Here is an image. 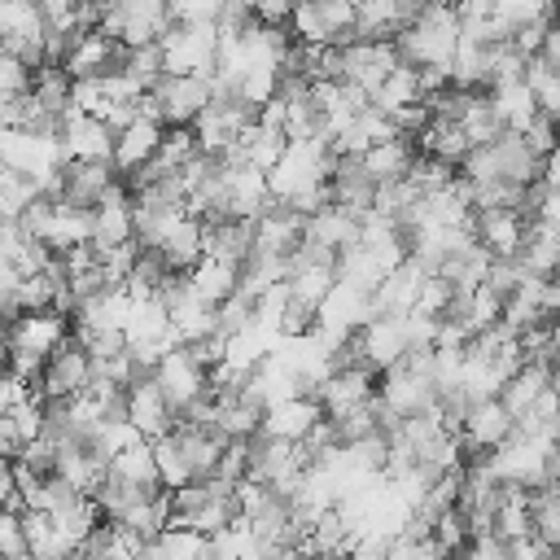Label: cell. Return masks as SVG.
<instances>
[{"label":"cell","instance_id":"cell-1","mask_svg":"<svg viewBox=\"0 0 560 560\" xmlns=\"http://www.w3.org/2000/svg\"><path fill=\"white\" fill-rule=\"evenodd\" d=\"M394 52H398V61H407V66H442V70H451V61H455V48H459V13L451 9V4H424L394 39Z\"/></svg>","mask_w":560,"mask_h":560},{"label":"cell","instance_id":"cell-2","mask_svg":"<svg viewBox=\"0 0 560 560\" xmlns=\"http://www.w3.org/2000/svg\"><path fill=\"white\" fill-rule=\"evenodd\" d=\"M9 372L22 376V381H39L44 372V359L70 337V324H66V311H22L9 328Z\"/></svg>","mask_w":560,"mask_h":560},{"label":"cell","instance_id":"cell-3","mask_svg":"<svg viewBox=\"0 0 560 560\" xmlns=\"http://www.w3.org/2000/svg\"><path fill=\"white\" fill-rule=\"evenodd\" d=\"M332 162H337V153H332V144L324 136H315V140H289L284 153H280V162L267 171V188H271L276 201H293V197L328 184Z\"/></svg>","mask_w":560,"mask_h":560},{"label":"cell","instance_id":"cell-4","mask_svg":"<svg viewBox=\"0 0 560 560\" xmlns=\"http://www.w3.org/2000/svg\"><path fill=\"white\" fill-rule=\"evenodd\" d=\"M166 74H201L214 79V48H219V26L214 22H171L158 39Z\"/></svg>","mask_w":560,"mask_h":560},{"label":"cell","instance_id":"cell-5","mask_svg":"<svg viewBox=\"0 0 560 560\" xmlns=\"http://www.w3.org/2000/svg\"><path fill=\"white\" fill-rule=\"evenodd\" d=\"M149 381L162 389V398H166V407H171V411L192 407V402H197V398L210 389V372H206V368L192 359V350H188V346L166 350V354L153 363Z\"/></svg>","mask_w":560,"mask_h":560},{"label":"cell","instance_id":"cell-6","mask_svg":"<svg viewBox=\"0 0 560 560\" xmlns=\"http://www.w3.org/2000/svg\"><path fill=\"white\" fill-rule=\"evenodd\" d=\"M302 228H306V214H298L289 201H267L258 214H254V254H267V258H289L298 245H302Z\"/></svg>","mask_w":560,"mask_h":560},{"label":"cell","instance_id":"cell-7","mask_svg":"<svg viewBox=\"0 0 560 560\" xmlns=\"http://www.w3.org/2000/svg\"><path fill=\"white\" fill-rule=\"evenodd\" d=\"M92 381V359L88 350L66 337L48 359H44V372H39V398H74L79 389H88Z\"/></svg>","mask_w":560,"mask_h":560},{"label":"cell","instance_id":"cell-8","mask_svg":"<svg viewBox=\"0 0 560 560\" xmlns=\"http://www.w3.org/2000/svg\"><path fill=\"white\" fill-rule=\"evenodd\" d=\"M118 184V166L109 158H66L61 162V201L92 210Z\"/></svg>","mask_w":560,"mask_h":560},{"label":"cell","instance_id":"cell-9","mask_svg":"<svg viewBox=\"0 0 560 560\" xmlns=\"http://www.w3.org/2000/svg\"><path fill=\"white\" fill-rule=\"evenodd\" d=\"M118 61H122V44L109 39L101 26H83V31H74V39H70V48H66V57H61V66H66L70 79L109 74V70H118Z\"/></svg>","mask_w":560,"mask_h":560},{"label":"cell","instance_id":"cell-10","mask_svg":"<svg viewBox=\"0 0 560 560\" xmlns=\"http://www.w3.org/2000/svg\"><path fill=\"white\" fill-rule=\"evenodd\" d=\"M512 411L499 402V398H481L468 407L464 416V429H459V446H464V459L477 455V451H494L512 438Z\"/></svg>","mask_w":560,"mask_h":560},{"label":"cell","instance_id":"cell-11","mask_svg":"<svg viewBox=\"0 0 560 560\" xmlns=\"http://www.w3.org/2000/svg\"><path fill=\"white\" fill-rule=\"evenodd\" d=\"M341 61H346V83L372 96L385 83V74L398 66V52L389 39H354V44H341Z\"/></svg>","mask_w":560,"mask_h":560},{"label":"cell","instance_id":"cell-12","mask_svg":"<svg viewBox=\"0 0 560 560\" xmlns=\"http://www.w3.org/2000/svg\"><path fill=\"white\" fill-rule=\"evenodd\" d=\"M376 372L368 368V363H350V368H332L324 381H319V389H315V398H319V407H324V416H341V411H350V407H359V402H368L372 394H376Z\"/></svg>","mask_w":560,"mask_h":560},{"label":"cell","instance_id":"cell-13","mask_svg":"<svg viewBox=\"0 0 560 560\" xmlns=\"http://www.w3.org/2000/svg\"><path fill=\"white\" fill-rule=\"evenodd\" d=\"M319 420H324L319 398L298 394V398H284V402L267 407V411H262L258 433H262V438H284V442H302V438H306V433H311Z\"/></svg>","mask_w":560,"mask_h":560},{"label":"cell","instance_id":"cell-14","mask_svg":"<svg viewBox=\"0 0 560 560\" xmlns=\"http://www.w3.org/2000/svg\"><path fill=\"white\" fill-rule=\"evenodd\" d=\"M328 192H332V206H346V210H354L359 219L372 210L376 184H372V175L363 171L359 153H337V162H332V171H328Z\"/></svg>","mask_w":560,"mask_h":560},{"label":"cell","instance_id":"cell-15","mask_svg":"<svg viewBox=\"0 0 560 560\" xmlns=\"http://www.w3.org/2000/svg\"><path fill=\"white\" fill-rule=\"evenodd\" d=\"M472 236L477 245H486L494 258H512L521 249L525 236V219L508 206H490V210H472Z\"/></svg>","mask_w":560,"mask_h":560},{"label":"cell","instance_id":"cell-16","mask_svg":"<svg viewBox=\"0 0 560 560\" xmlns=\"http://www.w3.org/2000/svg\"><path fill=\"white\" fill-rule=\"evenodd\" d=\"M127 420H131V424L140 429V438H149V442L175 429V411L166 407L162 389H158L149 376H140L136 385H127Z\"/></svg>","mask_w":560,"mask_h":560},{"label":"cell","instance_id":"cell-17","mask_svg":"<svg viewBox=\"0 0 560 560\" xmlns=\"http://www.w3.org/2000/svg\"><path fill=\"white\" fill-rule=\"evenodd\" d=\"M302 241H311V245H319V249H328V254H341V249H350V245L359 241V214L328 201L324 210L306 214Z\"/></svg>","mask_w":560,"mask_h":560},{"label":"cell","instance_id":"cell-18","mask_svg":"<svg viewBox=\"0 0 560 560\" xmlns=\"http://www.w3.org/2000/svg\"><path fill=\"white\" fill-rule=\"evenodd\" d=\"M158 140H162V122H153V118H136V122H127L122 131H114V153H109V162L118 166V175H131V171H140L153 153H158Z\"/></svg>","mask_w":560,"mask_h":560},{"label":"cell","instance_id":"cell-19","mask_svg":"<svg viewBox=\"0 0 560 560\" xmlns=\"http://www.w3.org/2000/svg\"><path fill=\"white\" fill-rule=\"evenodd\" d=\"M61 153L66 158H109L114 153V131L101 122V118H92V114H66V122H61Z\"/></svg>","mask_w":560,"mask_h":560},{"label":"cell","instance_id":"cell-20","mask_svg":"<svg viewBox=\"0 0 560 560\" xmlns=\"http://www.w3.org/2000/svg\"><path fill=\"white\" fill-rule=\"evenodd\" d=\"M411 158H416V144L402 140V136H389V140H376L359 153L363 171L372 175V184H385V179H407L411 171Z\"/></svg>","mask_w":560,"mask_h":560},{"label":"cell","instance_id":"cell-21","mask_svg":"<svg viewBox=\"0 0 560 560\" xmlns=\"http://www.w3.org/2000/svg\"><path fill=\"white\" fill-rule=\"evenodd\" d=\"M153 249L162 254L166 271H188V267L201 258V219L179 214V219H175V223L162 232V241H158Z\"/></svg>","mask_w":560,"mask_h":560},{"label":"cell","instance_id":"cell-22","mask_svg":"<svg viewBox=\"0 0 560 560\" xmlns=\"http://www.w3.org/2000/svg\"><path fill=\"white\" fill-rule=\"evenodd\" d=\"M494 162H499V179H512V184H534L542 175V158L525 144L521 131H503L494 144Z\"/></svg>","mask_w":560,"mask_h":560},{"label":"cell","instance_id":"cell-23","mask_svg":"<svg viewBox=\"0 0 560 560\" xmlns=\"http://www.w3.org/2000/svg\"><path fill=\"white\" fill-rule=\"evenodd\" d=\"M109 477H114V481H122V486H140V490L162 486V477H158V459H153L149 438H140V442L122 446L118 455H109Z\"/></svg>","mask_w":560,"mask_h":560},{"label":"cell","instance_id":"cell-24","mask_svg":"<svg viewBox=\"0 0 560 560\" xmlns=\"http://www.w3.org/2000/svg\"><path fill=\"white\" fill-rule=\"evenodd\" d=\"M188 289L197 293V298H206V302H223V298H232L236 293V267L232 262H219V258H210V254H201L192 267H188Z\"/></svg>","mask_w":560,"mask_h":560},{"label":"cell","instance_id":"cell-25","mask_svg":"<svg viewBox=\"0 0 560 560\" xmlns=\"http://www.w3.org/2000/svg\"><path fill=\"white\" fill-rule=\"evenodd\" d=\"M144 560H206V534L166 525L144 542Z\"/></svg>","mask_w":560,"mask_h":560},{"label":"cell","instance_id":"cell-26","mask_svg":"<svg viewBox=\"0 0 560 560\" xmlns=\"http://www.w3.org/2000/svg\"><path fill=\"white\" fill-rule=\"evenodd\" d=\"M551 385V368H542V363H521L508 381H503V389H499V402L512 411V420L542 394Z\"/></svg>","mask_w":560,"mask_h":560},{"label":"cell","instance_id":"cell-27","mask_svg":"<svg viewBox=\"0 0 560 560\" xmlns=\"http://www.w3.org/2000/svg\"><path fill=\"white\" fill-rule=\"evenodd\" d=\"M490 105H494V114L503 118L508 131H525V122L538 114V101H534V92L525 88V79H516V83H494V88H490Z\"/></svg>","mask_w":560,"mask_h":560},{"label":"cell","instance_id":"cell-28","mask_svg":"<svg viewBox=\"0 0 560 560\" xmlns=\"http://www.w3.org/2000/svg\"><path fill=\"white\" fill-rule=\"evenodd\" d=\"M284 144H289V136H284L280 127H262V122H249V127L236 136L241 158H245L249 166H258V171H271V166L280 162Z\"/></svg>","mask_w":560,"mask_h":560},{"label":"cell","instance_id":"cell-29","mask_svg":"<svg viewBox=\"0 0 560 560\" xmlns=\"http://www.w3.org/2000/svg\"><path fill=\"white\" fill-rule=\"evenodd\" d=\"M459 127H464L468 144H494V140L508 131L503 118H499L494 105H490V92H468V105H464V114H459Z\"/></svg>","mask_w":560,"mask_h":560},{"label":"cell","instance_id":"cell-30","mask_svg":"<svg viewBox=\"0 0 560 560\" xmlns=\"http://www.w3.org/2000/svg\"><path fill=\"white\" fill-rule=\"evenodd\" d=\"M416 140H420V153H433V158H442L451 166H459V158L472 149L468 136H464V127L459 122H446V118H429V127Z\"/></svg>","mask_w":560,"mask_h":560},{"label":"cell","instance_id":"cell-31","mask_svg":"<svg viewBox=\"0 0 560 560\" xmlns=\"http://www.w3.org/2000/svg\"><path fill=\"white\" fill-rule=\"evenodd\" d=\"M407 101H420V79H416V66L398 61V66L385 74V83L368 96V105H376L381 114H389V109H398V105H407Z\"/></svg>","mask_w":560,"mask_h":560},{"label":"cell","instance_id":"cell-32","mask_svg":"<svg viewBox=\"0 0 560 560\" xmlns=\"http://www.w3.org/2000/svg\"><path fill=\"white\" fill-rule=\"evenodd\" d=\"M118 70L140 88V92H149L162 74H166V66H162V48L158 44H122V61H118Z\"/></svg>","mask_w":560,"mask_h":560},{"label":"cell","instance_id":"cell-33","mask_svg":"<svg viewBox=\"0 0 560 560\" xmlns=\"http://www.w3.org/2000/svg\"><path fill=\"white\" fill-rule=\"evenodd\" d=\"M525 88L534 92V101H538L542 114L560 118V70H551V66L538 61V57H529V61H525Z\"/></svg>","mask_w":560,"mask_h":560},{"label":"cell","instance_id":"cell-34","mask_svg":"<svg viewBox=\"0 0 560 560\" xmlns=\"http://www.w3.org/2000/svg\"><path fill=\"white\" fill-rule=\"evenodd\" d=\"M149 446H153V459H158V477H162V486H166V490H175V486L192 481V472H188V459H184V451H179V442H175V429H171V433H162V438H153Z\"/></svg>","mask_w":560,"mask_h":560},{"label":"cell","instance_id":"cell-35","mask_svg":"<svg viewBox=\"0 0 560 560\" xmlns=\"http://www.w3.org/2000/svg\"><path fill=\"white\" fill-rule=\"evenodd\" d=\"M451 179H455V166H451V162H442V158H433V153H416V158H411L407 184H411L416 192H433V188H446Z\"/></svg>","mask_w":560,"mask_h":560},{"label":"cell","instance_id":"cell-36","mask_svg":"<svg viewBox=\"0 0 560 560\" xmlns=\"http://www.w3.org/2000/svg\"><path fill=\"white\" fill-rule=\"evenodd\" d=\"M451 298H455V284H451L446 276L429 271V276L420 280V293H416V306H411V311H420V315H442V311L451 306Z\"/></svg>","mask_w":560,"mask_h":560},{"label":"cell","instance_id":"cell-37","mask_svg":"<svg viewBox=\"0 0 560 560\" xmlns=\"http://www.w3.org/2000/svg\"><path fill=\"white\" fill-rule=\"evenodd\" d=\"M521 136H525V144H529L538 158H547V153L560 144V118H551V114H542V109H538V114L525 122V131H521Z\"/></svg>","mask_w":560,"mask_h":560},{"label":"cell","instance_id":"cell-38","mask_svg":"<svg viewBox=\"0 0 560 560\" xmlns=\"http://www.w3.org/2000/svg\"><path fill=\"white\" fill-rule=\"evenodd\" d=\"M311 4H315V13H319L324 31L332 35V44L354 26V0H311Z\"/></svg>","mask_w":560,"mask_h":560},{"label":"cell","instance_id":"cell-39","mask_svg":"<svg viewBox=\"0 0 560 560\" xmlns=\"http://www.w3.org/2000/svg\"><path fill=\"white\" fill-rule=\"evenodd\" d=\"M389 127H394V136L416 140V136L429 127V105H424V101H407V105L389 109Z\"/></svg>","mask_w":560,"mask_h":560},{"label":"cell","instance_id":"cell-40","mask_svg":"<svg viewBox=\"0 0 560 560\" xmlns=\"http://www.w3.org/2000/svg\"><path fill=\"white\" fill-rule=\"evenodd\" d=\"M26 88H31V66L18 61V57L0 44V101H4V96H22Z\"/></svg>","mask_w":560,"mask_h":560},{"label":"cell","instance_id":"cell-41","mask_svg":"<svg viewBox=\"0 0 560 560\" xmlns=\"http://www.w3.org/2000/svg\"><path fill=\"white\" fill-rule=\"evenodd\" d=\"M249 472V442H223V455L214 464V477L223 481H241Z\"/></svg>","mask_w":560,"mask_h":560},{"label":"cell","instance_id":"cell-42","mask_svg":"<svg viewBox=\"0 0 560 560\" xmlns=\"http://www.w3.org/2000/svg\"><path fill=\"white\" fill-rule=\"evenodd\" d=\"M538 61H547L551 70H560V13H551V22H547V31H542V44H538V52H534Z\"/></svg>","mask_w":560,"mask_h":560},{"label":"cell","instance_id":"cell-43","mask_svg":"<svg viewBox=\"0 0 560 560\" xmlns=\"http://www.w3.org/2000/svg\"><path fill=\"white\" fill-rule=\"evenodd\" d=\"M464 560H508V542H503V538H494V534L472 538V542L464 547Z\"/></svg>","mask_w":560,"mask_h":560},{"label":"cell","instance_id":"cell-44","mask_svg":"<svg viewBox=\"0 0 560 560\" xmlns=\"http://www.w3.org/2000/svg\"><path fill=\"white\" fill-rule=\"evenodd\" d=\"M22 446H26V438L18 433L13 416H9V411H0V459H18V455H22Z\"/></svg>","mask_w":560,"mask_h":560},{"label":"cell","instance_id":"cell-45","mask_svg":"<svg viewBox=\"0 0 560 560\" xmlns=\"http://www.w3.org/2000/svg\"><path fill=\"white\" fill-rule=\"evenodd\" d=\"M293 13V0H254V18L267 26H284Z\"/></svg>","mask_w":560,"mask_h":560},{"label":"cell","instance_id":"cell-46","mask_svg":"<svg viewBox=\"0 0 560 560\" xmlns=\"http://www.w3.org/2000/svg\"><path fill=\"white\" fill-rule=\"evenodd\" d=\"M538 179H542L547 188H560V144H556V149L542 158V175H538Z\"/></svg>","mask_w":560,"mask_h":560},{"label":"cell","instance_id":"cell-47","mask_svg":"<svg viewBox=\"0 0 560 560\" xmlns=\"http://www.w3.org/2000/svg\"><path fill=\"white\" fill-rule=\"evenodd\" d=\"M394 4H398L407 18H416V13H420V4H416V0H394Z\"/></svg>","mask_w":560,"mask_h":560},{"label":"cell","instance_id":"cell-48","mask_svg":"<svg viewBox=\"0 0 560 560\" xmlns=\"http://www.w3.org/2000/svg\"><path fill=\"white\" fill-rule=\"evenodd\" d=\"M13 560H48V556H35V551H22V556H13Z\"/></svg>","mask_w":560,"mask_h":560},{"label":"cell","instance_id":"cell-49","mask_svg":"<svg viewBox=\"0 0 560 560\" xmlns=\"http://www.w3.org/2000/svg\"><path fill=\"white\" fill-rule=\"evenodd\" d=\"M551 328H556V337H560V311H556V315H551Z\"/></svg>","mask_w":560,"mask_h":560},{"label":"cell","instance_id":"cell-50","mask_svg":"<svg viewBox=\"0 0 560 560\" xmlns=\"http://www.w3.org/2000/svg\"><path fill=\"white\" fill-rule=\"evenodd\" d=\"M438 560H464V551H455V556H438Z\"/></svg>","mask_w":560,"mask_h":560},{"label":"cell","instance_id":"cell-51","mask_svg":"<svg viewBox=\"0 0 560 560\" xmlns=\"http://www.w3.org/2000/svg\"><path fill=\"white\" fill-rule=\"evenodd\" d=\"M4 136H9V127H0V149H4Z\"/></svg>","mask_w":560,"mask_h":560},{"label":"cell","instance_id":"cell-52","mask_svg":"<svg viewBox=\"0 0 560 560\" xmlns=\"http://www.w3.org/2000/svg\"><path fill=\"white\" fill-rule=\"evenodd\" d=\"M354 4H359V0H354Z\"/></svg>","mask_w":560,"mask_h":560}]
</instances>
